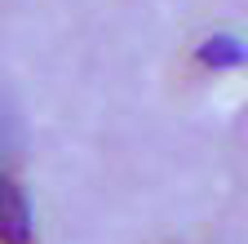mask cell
Segmentation results:
<instances>
[{
    "label": "cell",
    "mask_w": 248,
    "mask_h": 244,
    "mask_svg": "<svg viewBox=\"0 0 248 244\" xmlns=\"http://www.w3.org/2000/svg\"><path fill=\"white\" fill-rule=\"evenodd\" d=\"M200 63H204V67L244 63V49H235V40H204V45H200Z\"/></svg>",
    "instance_id": "cell-2"
},
{
    "label": "cell",
    "mask_w": 248,
    "mask_h": 244,
    "mask_svg": "<svg viewBox=\"0 0 248 244\" xmlns=\"http://www.w3.org/2000/svg\"><path fill=\"white\" fill-rule=\"evenodd\" d=\"M0 244H40L36 240V209H31L22 182L14 178L5 151H0Z\"/></svg>",
    "instance_id": "cell-1"
}]
</instances>
